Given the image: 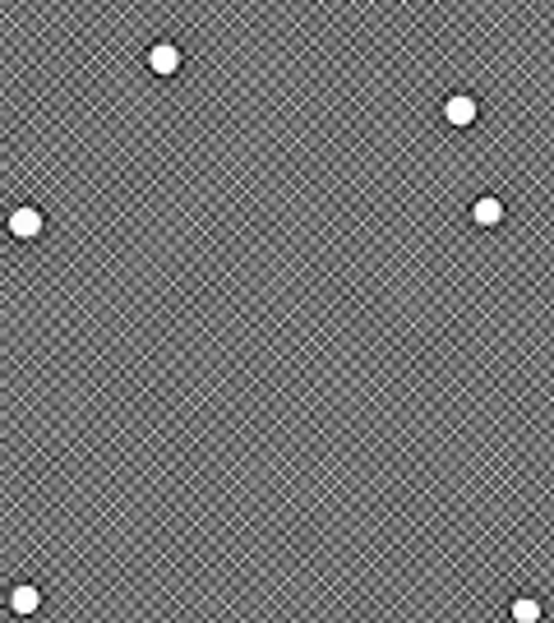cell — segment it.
<instances>
[{"label": "cell", "mask_w": 554, "mask_h": 623, "mask_svg": "<svg viewBox=\"0 0 554 623\" xmlns=\"http://www.w3.org/2000/svg\"><path fill=\"white\" fill-rule=\"evenodd\" d=\"M439 116H444L448 130H471L476 120H481V102L471 93H448L444 107H439Z\"/></svg>", "instance_id": "cell-3"}, {"label": "cell", "mask_w": 554, "mask_h": 623, "mask_svg": "<svg viewBox=\"0 0 554 623\" xmlns=\"http://www.w3.org/2000/svg\"><path fill=\"white\" fill-rule=\"evenodd\" d=\"M471 222L481 231H499L508 222V204L499 199V194H481L476 204H471Z\"/></svg>", "instance_id": "cell-4"}, {"label": "cell", "mask_w": 554, "mask_h": 623, "mask_svg": "<svg viewBox=\"0 0 554 623\" xmlns=\"http://www.w3.org/2000/svg\"><path fill=\"white\" fill-rule=\"evenodd\" d=\"M545 614V605H541V596L536 591H518L513 596V605H508V619L513 623H536Z\"/></svg>", "instance_id": "cell-6"}, {"label": "cell", "mask_w": 554, "mask_h": 623, "mask_svg": "<svg viewBox=\"0 0 554 623\" xmlns=\"http://www.w3.org/2000/svg\"><path fill=\"white\" fill-rule=\"evenodd\" d=\"M5 610H10L14 619L37 614V610H42V587H37V582H14L10 596H5Z\"/></svg>", "instance_id": "cell-5"}, {"label": "cell", "mask_w": 554, "mask_h": 623, "mask_svg": "<svg viewBox=\"0 0 554 623\" xmlns=\"http://www.w3.org/2000/svg\"><path fill=\"white\" fill-rule=\"evenodd\" d=\"M144 65H148V74H153V79H176V74L185 70L181 42H176V37H157L153 47L144 51Z\"/></svg>", "instance_id": "cell-1"}, {"label": "cell", "mask_w": 554, "mask_h": 623, "mask_svg": "<svg viewBox=\"0 0 554 623\" xmlns=\"http://www.w3.org/2000/svg\"><path fill=\"white\" fill-rule=\"evenodd\" d=\"M42 231H47V213H42L37 204H14L10 213H5V236L19 240V245L42 240Z\"/></svg>", "instance_id": "cell-2"}]
</instances>
